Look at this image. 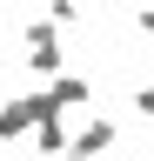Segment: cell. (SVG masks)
<instances>
[{
    "label": "cell",
    "mask_w": 154,
    "mask_h": 161,
    "mask_svg": "<svg viewBox=\"0 0 154 161\" xmlns=\"http://www.w3.org/2000/svg\"><path fill=\"white\" fill-rule=\"evenodd\" d=\"M107 141H114V128H107V121H94V128L81 134V148H107Z\"/></svg>",
    "instance_id": "1"
},
{
    "label": "cell",
    "mask_w": 154,
    "mask_h": 161,
    "mask_svg": "<svg viewBox=\"0 0 154 161\" xmlns=\"http://www.w3.org/2000/svg\"><path fill=\"white\" fill-rule=\"evenodd\" d=\"M134 108H141V114H154V87H141V101H134Z\"/></svg>",
    "instance_id": "2"
}]
</instances>
